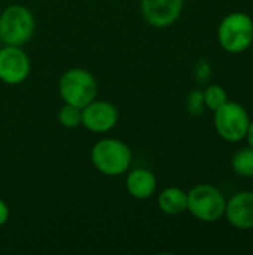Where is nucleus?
I'll return each instance as SVG.
<instances>
[{"label":"nucleus","instance_id":"obj_18","mask_svg":"<svg viewBox=\"0 0 253 255\" xmlns=\"http://www.w3.org/2000/svg\"><path fill=\"white\" fill-rule=\"evenodd\" d=\"M246 139H248L249 146L253 148V120H251V124H249V128H248V133H246Z\"/></svg>","mask_w":253,"mask_h":255},{"label":"nucleus","instance_id":"obj_3","mask_svg":"<svg viewBox=\"0 0 253 255\" xmlns=\"http://www.w3.org/2000/svg\"><path fill=\"white\" fill-rule=\"evenodd\" d=\"M227 199L222 191L210 184H198L188 191V212L203 221L216 223L225 214Z\"/></svg>","mask_w":253,"mask_h":255},{"label":"nucleus","instance_id":"obj_15","mask_svg":"<svg viewBox=\"0 0 253 255\" xmlns=\"http://www.w3.org/2000/svg\"><path fill=\"white\" fill-rule=\"evenodd\" d=\"M203 96H204L206 108L210 109V111H216V109L221 108L225 102H228V94H227L225 88H224L222 85H218V84L209 85V87L203 91Z\"/></svg>","mask_w":253,"mask_h":255},{"label":"nucleus","instance_id":"obj_4","mask_svg":"<svg viewBox=\"0 0 253 255\" xmlns=\"http://www.w3.org/2000/svg\"><path fill=\"white\" fill-rule=\"evenodd\" d=\"M218 40L222 49L231 54L245 52L253 42V19L246 12H231L218 27Z\"/></svg>","mask_w":253,"mask_h":255},{"label":"nucleus","instance_id":"obj_9","mask_svg":"<svg viewBox=\"0 0 253 255\" xmlns=\"http://www.w3.org/2000/svg\"><path fill=\"white\" fill-rule=\"evenodd\" d=\"M118 109L106 100L94 99L82 108V126L92 133H107L118 123Z\"/></svg>","mask_w":253,"mask_h":255},{"label":"nucleus","instance_id":"obj_11","mask_svg":"<svg viewBox=\"0 0 253 255\" xmlns=\"http://www.w3.org/2000/svg\"><path fill=\"white\" fill-rule=\"evenodd\" d=\"M128 194L137 200H146L154 196L157 190V176L145 167L133 169L125 181Z\"/></svg>","mask_w":253,"mask_h":255},{"label":"nucleus","instance_id":"obj_19","mask_svg":"<svg viewBox=\"0 0 253 255\" xmlns=\"http://www.w3.org/2000/svg\"><path fill=\"white\" fill-rule=\"evenodd\" d=\"M1 43H3V42H1V37H0V46H1Z\"/></svg>","mask_w":253,"mask_h":255},{"label":"nucleus","instance_id":"obj_8","mask_svg":"<svg viewBox=\"0 0 253 255\" xmlns=\"http://www.w3.org/2000/svg\"><path fill=\"white\" fill-rule=\"evenodd\" d=\"M183 9V0H140L143 19L157 28L174 24Z\"/></svg>","mask_w":253,"mask_h":255},{"label":"nucleus","instance_id":"obj_13","mask_svg":"<svg viewBox=\"0 0 253 255\" xmlns=\"http://www.w3.org/2000/svg\"><path fill=\"white\" fill-rule=\"evenodd\" d=\"M231 166L234 172L243 178H252L253 176V148H242L239 149L233 158H231Z\"/></svg>","mask_w":253,"mask_h":255},{"label":"nucleus","instance_id":"obj_2","mask_svg":"<svg viewBox=\"0 0 253 255\" xmlns=\"http://www.w3.org/2000/svg\"><path fill=\"white\" fill-rule=\"evenodd\" d=\"M58 91L64 103L82 109L97 99L98 85L91 72L81 67H73L61 75Z\"/></svg>","mask_w":253,"mask_h":255},{"label":"nucleus","instance_id":"obj_17","mask_svg":"<svg viewBox=\"0 0 253 255\" xmlns=\"http://www.w3.org/2000/svg\"><path fill=\"white\" fill-rule=\"evenodd\" d=\"M9 206L6 205V202L3 199H0V227L4 226L9 220Z\"/></svg>","mask_w":253,"mask_h":255},{"label":"nucleus","instance_id":"obj_14","mask_svg":"<svg viewBox=\"0 0 253 255\" xmlns=\"http://www.w3.org/2000/svg\"><path fill=\"white\" fill-rule=\"evenodd\" d=\"M57 118H58V123H60L61 127L76 128L79 126H82V109L76 108L73 105L64 103L60 108V111L57 114Z\"/></svg>","mask_w":253,"mask_h":255},{"label":"nucleus","instance_id":"obj_7","mask_svg":"<svg viewBox=\"0 0 253 255\" xmlns=\"http://www.w3.org/2000/svg\"><path fill=\"white\" fill-rule=\"evenodd\" d=\"M30 58L21 46H0V81L7 85L24 82L30 73Z\"/></svg>","mask_w":253,"mask_h":255},{"label":"nucleus","instance_id":"obj_6","mask_svg":"<svg viewBox=\"0 0 253 255\" xmlns=\"http://www.w3.org/2000/svg\"><path fill=\"white\" fill-rule=\"evenodd\" d=\"M213 114L215 128L224 140L236 143L246 139L251 117L243 105L228 100Z\"/></svg>","mask_w":253,"mask_h":255},{"label":"nucleus","instance_id":"obj_1","mask_svg":"<svg viewBox=\"0 0 253 255\" xmlns=\"http://www.w3.org/2000/svg\"><path fill=\"white\" fill-rule=\"evenodd\" d=\"M89 157L92 166L101 175L119 176L130 169L133 154L125 142L113 137H106L94 143Z\"/></svg>","mask_w":253,"mask_h":255},{"label":"nucleus","instance_id":"obj_10","mask_svg":"<svg viewBox=\"0 0 253 255\" xmlns=\"http://www.w3.org/2000/svg\"><path fill=\"white\" fill-rule=\"evenodd\" d=\"M224 217L234 229H253V191H240L230 197Z\"/></svg>","mask_w":253,"mask_h":255},{"label":"nucleus","instance_id":"obj_12","mask_svg":"<svg viewBox=\"0 0 253 255\" xmlns=\"http://www.w3.org/2000/svg\"><path fill=\"white\" fill-rule=\"evenodd\" d=\"M158 208L166 215H180L188 209V193L177 187H169L158 194Z\"/></svg>","mask_w":253,"mask_h":255},{"label":"nucleus","instance_id":"obj_5","mask_svg":"<svg viewBox=\"0 0 253 255\" xmlns=\"http://www.w3.org/2000/svg\"><path fill=\"white\" fill-rule=\"evenodd\" d=\"M34 16L22 4H10L0 13V37L4 45L21 46L34 33Z\"/></svg>","mask_w":253,"mask_h":255},{"label":"nucleus","instance_id":"obj_16","mask_svg":"<svg viewBox=\"0 0 253 255\" xmlns=\"http://www.w3.org/2000/svg\"><path fill=\"white\" fill-rule=\"evenodd\" d=\"M186 108L188 112L194 117H198L204 112L206 109V103H204V96L203 91L200 90H194L188 94V100H186Z\"/></svg>","mask_w":253,"mask_h":255}]
</instances>
